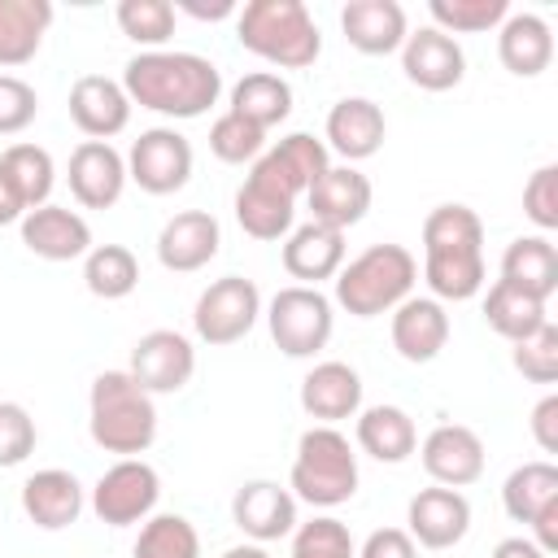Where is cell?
I'll return each instance as SVG.
<instances>
[{
  "label": "cell",
  "instance_id": "cell-1",
  "mask_svg": "<svg viewBox=\"0 0 558 558\" xmlns=\"http://www.w3.org/2000/svg\"><path fill=\"white\" fill-rule=\"evenodd\" d=\"M122 92L131 96V105L153 109L161 118H201L218 105L222 96V74L209 57L201 52H140L126 61L122 70Z\"/></svg>",
  "mask_w": 558,
  "mask_h": 558
},
{
  "label": "cell",
  "instance_id": "cell-2",
  "mask_svg": "<svg viewBox=\"0 0 558 558\" xmlns=\"http://www.w3.org/2000/svg\"><path fill=\"white\" fill-rule=\"evenodd\" d=\"M87 432L105 453L140 458L157 440V401L131 371H100L87 392Z\"/></svg>",
  "mask_w": 558,
  "mask_h": 558
},
{
  "label": "cell",
  "instance_id": "cell-3",
  "mask_svg": "<svg viewBox=\"0 0 558 558\" xmlns=\"http://www.w3.org/2000/svg\"><path fill=\"white\" fill-rule=\"evenodd\" d=\"M235 39L275 70H305L323 52L318 22L301 0H248L235 13Z\"/></svg>",
  "mask_w": 558,
  "mask_h": 558
},
{
  "label": "cell",
  "instance_id": "cell-4",
  "mask_svg": "<svg viewBox=\"0 0 558 558\" xmlns=\"http://www.w3.org/2000/svg\"><path fill=\"white\" fill-rule=\"evenodd\" d=\"M418 279V262L405 244H371L357 257H349L336 275V305L353 318H379L392 314Z\"/></svg>",
  "mask_w": 558,
  "mask_h": 558
},
{
  "label": "cell",
  "instance_id": "cell-5",
  "mask_svg": "<svg viewBox=\"0 0 558 558\" xmlns=\"http://www.w3.org/2000/svg\"><path fill=\"white\" fill-rule=\"evenodd\" d=\"M288 493L318 510H336L357 493V453L340 427L314 423L310 432H301L288 471Z\"/></svg>",
  "mask_w": 558,
  "mask_h": 558
},
{
  "label": "cell",
  "instance_id": "cell-6",
  "mask_svg": "<svg viewBox=\"0 0 558 558\" xmlns=\"http://www.w3.org/2000/svg\"><path fill=\"white\" fill-rule=\"evenodd\" d=\"M266 327H270V340L279 344L283 357H314L318 349H327L331 327H336L331 296H323L318 288L288 283L270 296Z\"/></svg>",
  "mask_w": 558,
  "mask_h": 558
},
{
  "label": "cell",
  "instance_id": "cell-7",
  "mask_svg": "<svg viewBox=\"0 0 558 558\" xmlns=\"http://www.w3.org/2000/svg\"><path fill=\"white\" fill-rule=\"evenodd\" d=\"M262 318V292L253 279L244 275H222L214 279L201 296H196V310H192V327L205 344L222 349V344H235L244 340Z\"/></svg>",
  "mask_w": 558,
  "mask_h": 558
},
{
  "label": "cell",
  "instance_id": "cell-8",
  "mask_svg": "<svg viewBox=\"0 0 558 558\" xmlns=\"http://www.w3.org/2000/svg\"><path fill=\"white\" fill-rule=\"evenodd\" d=\"M157 497H161V475L144 458H118L92 484V514L109 527H131L157 510Z\"/></svg>",
  "mask_w": 558,
  "mask_h": 558
},
{
  "label": "cell",
  "instance_id": "cell-9",
  "mask_svg": "<svg viewBox=\"0 0 558 558\" xmlns=\"http://www.w3.org/2000/svg\"><path fill=\"white\" fill-rule=\"evenodd\" d=\"M126 179L148 196H174L192 179V144L174 126H148L126 153Z\"/></svg>",
  "mask_w": 558,
  "mask_h": 558
},
{
  "label": "cell",
  "instance_id": "cell-10",
  "mask_svg": "<svg viewBox=\"0 0 558 558\" xmlns=\"http://www.w3.org/2000/svg\"><path fill=\"white\" fill-rule=\"evenodd\" d=\"M131 379L148 392V397H161V392H179L187 388V379L196 375V349L183 331H170V327H157V331H144L131 349Z\"/></svg>",
  "mask_w": 558,
  "mask_h": 558
},
{
  "label": "cell",
  "instance_id": "cell-11",
  "mask_svg": "<svg viewBox=\"0 0 558 558\" xmlns=\"http://www.w3.org/2000/svg\"><path fill=\"white\" fill-rule=\"evenodd\" d=\"M405 532L418 549H453L471 532V501L462 488H418L405 506Z\"/></svg>",
  "mask_w": 558,
  "mask_h": 558
},
{
  "label": "cell",
  "instance_id": "cell-12",
  "mask_svg": "<svg viewBox=\"0 0 558 558\" xmlns=\"http://www.w3.org/2000/svg\"><path fill=\"white\" fill-rule=\"evenodd\" d=\"M231 519L253 545H270L296 532V497L275 480H248L231 497Z\"/></svg>",
  "mask_w": 558,
  "mask_h": 558
},
{
  "label": "cell",
  "instance_id": "cell-13",
  "mask_svg": "<svg viewBox=\"0 0 558 558\" xmlns=\"http://www.w3.org/2000/svg\"><path fill=\"white\" fill-rule=\"evenodd\" d=\"M423 471L432 475V484L440 488H466L484 475V440L480 432L462 427V423H440L423 436Z\"/></svg>",
  "mask_w": 558,
  "mask_h": 558
},
{
  "label": "cell",
  "instance_id": "cell-14",
  "mask_svg": "<svg viewBox=\"0 0 558 558\" xmlns=\"http://www.w3.org/2000/svg\"><path fill=\"white\" fill-rule=\"evenodd\" d=\"M70 196L83 209H109L126 192V157L105 140H83L70 153Z\"/></svg>",
  "mask_w": 558,
  "mask_h": 558
},
{
  "label": "cell",
  "instance_id": "cell-15",
  "mask_svg": "<svg viewBox=\"0 0 558 558\" xmlns=\"http://www.w3.org/2000/svg\"><path fill=\"white\" fill-rule=\"evenodd\" d=\"M384 135H388V118L375 100L366 96H344L331 105L327 113V131H323V144L327 153H336L344 166L353 161H366L384 148Z\"/></svg>",
  "mask_w": 558,
  "mask_h": 558
},
{
  "label": "cell",
  "instance_id": "cell-16",
  "mask_svg": "<svg viewBox=\"0 0 558 558\" xmlns=\"http://www.w3.org/2000/svg\"><path fill=\"white\" fill-rule=\"evenodd\" d=\"M257 174H266L275 187H283L288 196H305L327 170H331V153L318 135L310 131H292L283 135L275 148H266L257 161H253Z\"/></svg>",
  "mask_w": 558,
  "mask_h": 558
},
{
  "label": "cell",
  "instance_id": "cell-17",
  "mask_svg": "<svg viewBox=\"0 0 558 558\" xmlns=\"http://www.w3.org/2000/svg\"><path fill=\"white\" fill-rule=\"evenodd\" d=\"M401 70L414 87L423 92H449L462 83L466 74V57H462V44L436 26H423L414 35H405L401 44Z\"/></svg>",
  "mask_w": 558,
  "mask_h": 558
},
{
  "label": "cell",
  "instance_id": "cell-18",
  "mask_svg": "<svg viewBox=\"0 0 558 558\" xmlns=\"http://www.w3.org/2000/svg\"><path fill=\"white\" fill-rule=\"evenodd\" d=\"M218 244H222L218 218L205 209H183L166 218V227L157 231V262L174 275H192L218 257Z\"/></svg>",
  "mask_w": 558,
  "mask_h": 558
},
{
  "label": "cell",
  "instance_id": "cell-19",
  "mask_svg": "<svg viewBox=\"0 0 558 558\" xmlns=\"http://www.w3.org/2000/svg\"><path fill=\"white\" fill-rule=\"evenodd\" d=\"M70 118L74 126L87 135V140H113L126 131L131 122V96L122 92L118 78H105V74H83L74 78L70 87Z\"/></svg>",
  "mask_w": 558,
  "mask_h": 558
},
{
  "label": "cell",
  "instance_id": "cell-20",
  "mask_svg": "<svg viewBox=\"0 0 558 558\" xmlns=\"http://www.w3.org/2000/svg\"><path fill=\"white\" fill-rule=\"evenodd\" d=\"M22 244L44 262H74V257L92 253V227L83 214L48 201V205L22 214Z\"/></svg>",
  "mask_w": 558,
  "mask_h": 558
},
{
  "label": "cell",
  "instance_id": "cell-21",
  "mask_svg": "<svg viewBox=\"0 0 558 558\" xmlns=\"http://www.w3.org/2000/svg\"><path fill=\"white\" fill-rule=\"evenodd\" d=\"M340 266H344V231L310 218L283 235V270L301 288H318L323 279H336Z\"/></svg>",
  "mask_w": 558,
  "mask_h": 558
},
{
  "label": "cell",
  "instance_id": "cell-22",
  "mask_svg": "<svg viewBox=\"0 0 558 558\" xmlns=\"http://www.w3.org/2000/svg\"><path fill=\"white\" fill-rule=\"evenodd\" d=\"M301 410L323 427H336L340 418H357V410H362V375L349 362L310 366L305 379H301Z\"/></svg>",
  "mask_w": 558,
  "mask_h": 558
},
{
  "label": "cell",
  "instance_id": "cell-23",
  "mask_svg": "<svg viewBox=\"0 0 558 558\" xmlns=\"http://www.w3.org/2000/svg\"><path fill=\"white\" fill-rule=\"evenodd\" d=\"M371 179L357 170V166H331L310 192H305V201H310V218L314 222H323V227H336V231H349V227H357L362 218H366V209H371Z\"/></svg>",
  "mask_w": 558,
  "mask_h": 558
},
{
  "label": "cell",
  "instance_id": "cell-24",
  "mask_svg": "<svg viewBox=\"0 0 558 558\" xmlns=\"http://www.w3.org/2000/svg\"><path fill=\"white\" fill-rule=\"evenodd\" d=\"M449 344V314L436 296H405L392 310V349L423 366L432 357H440V349Z\"/></svg>",
  "mask_w": 558,
  "mask_h": 558
},
{
  "label": "cell",
  "instance_id": "cell-25",
  "mask_svg": "<svg viewBox=\"0 0 558 558\" xmlns=\"http://www.w3.org/2000/svg\"><path fill=\"white\" fill-rule=\"evenodd\" d=\"M340 31L344 39L366 52V57H388L401 52L410 26H405V9L397 0H349L340 9Z\"/></svg>",
  "mask_w": 558,
  "mask_h": 558
},
{
  "label": "cell",
  "instance_id": "cell-26",
  "mask_svg": "<svg viewBox=\"0 0 558 558\" xmlns=\"http://www.w3.org/2000/svg\"><path fill=\"white\" fill-rule=\"evenodd\" d=\"M296 218V196H288L283 187H275L266 174H257L248 166L240 192H235V222L244 235L253 240H283L292 231Z\"/></svg>",
  "mask_w": 558,
  "mask_h": 558
},
{
  "label": "cell",
  "instance_id": "cell-27",
  "mask_svg": "<svg viewBox=\"0 0 558 558\" xmlns=\"http://www.w3.org/2000/svg\"><path fill=\"white\" fill-rule=\"evenodd\" d=\"M22 510L35 527L61 532V527L78 523V514H83V484L74 480V471H61V466L35 471L22 484Z\"/></svg>",
  "mask_w": 558,
  "mask_h": 558
},
{
  "label": "cell",
  "instance_id": "cell-28",
  "mask_svg": "<svg viewBox=\"0 0 558 558\" xmlns=\"http://www.w3.org/2000/svg\"><path fill=\"white\" fill-rule=\"evenodd\" d=\"M497 57L514 78H536L554 61V31L536 13H506L497 26Z\"/></svg>",
  "mask_w": 558,
  "mask_h": 558
},
{
  "label": "cell",
  "instance_id": "cell-29",
  "mask_svg": "<svg viewBox=\"0 0 558 558\" xmlns=\"http://www.w3.org/2000/svg\"><path fill=\"white\" fill-rule=\"evenodd\" d=\"M357 449L375 462H405L418 449V427L401 405H366L357 410Z\"/></svg>",
  "mask_w": 558,
  "mask_h": 558
},
{
  "label": "cell",
  "instance_id": "cell-30",
  "mask_svg": "<svg viewBox=\"0 0 558 558\" xmlns=\"http://www.w3.org/2000/svg\"><path fill=\"white\" fill-rule=\"evenodd\" d=\"M501 283H514L519 292L549 301L558 288V248L549 235H519L501 253Z\"/></svg>",
  "mask_w": 558,
  "mask_h": 558
},
{
  "label": "cell",
  "instance_id": "cell-31",
  "mask_svg": "<svg viewBox=\"0 0 558 558\" xmlns=\"http://www.w3.org/2000/svg\"><path fill=\"white\" fill-rule=\"evenodd\" d=\"M48 26H52L48 0H0V65L13 70L35 61Z\"/></svg>",
  "mask_w": 558,
  "mask_h": 558
},
{
  "label": "cell",
  "instance_id": "cell-32",
  "mask_svg": "<svg viewBox=\"0 0 558 558\" xmlns=\"http://www.w3.org/2000/svg\"><path fill=\"white\" fill-rule=\"evenodd\" d=\"M231 113L244 118V122H253V126H262V131L279 126L292 113V87H288V78L275 74V70L244 74L231 87Z\"/></svg>",
  "mask_w": 558,
  "mask_h": 558
},
{
  "label": "cell",
  "instance_id": "cell-33",
  "mask_svg": "<svg viewBox=\"0 0 558 558\" xmlns=\"http://www.w3.org/2000/svg\"><path fill=\"white\" fill-rule=\"evenodd\" d=\"M432 253H484V222L471 205H436L423 218V257Z\"/></svg>",
  "mask_w": 558,
  "mask_h": 558
},
{
  "label": "cell",
  "instance_id": "cell-34",
  "mask_svg": "<svg viewBox=\"0 0 558 558\" xmlns=\"http://www.w3.org/2000/svg\"><path fill=\"white\" fill-rule=\"evenodd\" d=\"M549 501H558V466L545 458L514 466L501 484V506L514 523H532Z\"/></svg>",
  "mask_w": 558,
  "mask_h": 558
},
{
  "label": "cell",
  "instance_id": "cell-35",
  "mask_svg": "<svg viewBox=\"0 0 558 558\" xmlns=\"http://www.w3.org/2000/svg\"><path fill=\"white\" fill-rule=\"evenodd\" d=\"M484 323L501 336V340H523V336H532L536 327H545L549 323V314H545V301H536V296H527V292H519L514 283H493L488 288V296H484Z\"/></svg>",
  "mask_w": 558,
  "mask_h": 558
},
{
  "label": "cell",
  "instance_id": "cell-36",
  "mask_svg": "<svg viewBox=\"0 0 558 558\" xmlns=\"http://www.w3.org/2000/svg\"><path fill=\"white\" fill-rule=\"evenodd\" d=\"M0 170L9 174V183L22 196L26 214L39 209V205H48L52 183H57V166H52V153L48 148H39V144H9L0 153Z\"/></svg>",
  "mask_w": 558,
  "mask_h": 558
},
{
  "label": "cell",
  "instance_id": "cell-37",
  "mask_svg": "<svg viewBox=\"0 0 558 558\" xmlns=\"http://www.w3.org/2000/svg\"><path fill=\"white\" fill-rule=\"evenodd\" d=\"M83 283L100 301H122L140 283V262L126 244H92V253L83 257Z\"/></svg>",
  "mask_w": 558,
  "mask_h": 558
},
{
  "label": "cell",
  "instance_id": "cell-38",
  "mask_svg": "<svg viewBox=\"0 0 558 558\" xmlns=\"http://www.w3.org/2000/svg\"><path fill=\"white\" fill-rule=\"evenodd\" d=\"M423 279L440 305L471 301L484 288V253H432L423 257Z\"/></svg>",
  "mask_w": 558,
  "mask_h": 558
},
{
  "label": "cell",
  "instance_id": "cell-39",
  "mask_svg": "<svg viewBox=\"0 0 558 558\" xmlns=\"http://www.w3.org/2000/svg\"><path fill=\"white\" fill-rule=\"evenodd\" d=\"M131 558H201V532L183 514H148L140 523Z\"/></svg>",
  "mask_w": 558,
  "mask_h": 558
},
{
  "label": "cell",
  "instance_id": "cell-40",
  "mask_svg": "<svg viewBox=\"0 0 558 558\" xmlns=\"http://www.w3.org/2000/svg\"><path fill=\"white\" fill-rule=\"evenodd\" d=\"M427 13L445 35H484L506 22L510 0H432Z\"/></svg>",
  "mask_w": 558,
  "mask_h": 558
},
{
  "label": "cell",
  "instance_id": "cell-41",
  "mask_svg": "<svg viewBox=\"0 0 558 558\" xmlns=\"http://www.w3.org/2000/svg\"><path fill=\"white\" fill-rule=\"evenodd\" d=\"M118 26L131 44H140L144 52H157L174 35V4L170 0H122Z\"/></svg>",
  "mask_w": 558,
  "mask_h": 558
},
{
  "label": "cell",
  "instance_id": "cell-42",
  "mask_svg": "<svg viewBox=\"0 0 558 558\" xmlns=\"http://www.w3.org/2000/svg\"><path fill=\"white\" fill-rule=\"evenodd\" d=\"M209 153H214L218 161H227V166L257 161V157L266 153V131L253 126V122H244V118H235V113L227 109V113H218L214 126H209Z\"/></svg>",
  "mask_w": 558,
  "mask_h": 558
},
{
  "label": "cell",
  "instance_id": "cell-43",
  "mask_svg": "<svg viewBox=\"0 0 558 558\" xmlns=\"http://www.w3.org/2000/svg\"><path fill=\"white\" fill-rule=\"evenodd\" d=\"M288 558H357V545L349 536V523H340L336 514H318L310 523H296Z\"/></svg>",
  "mask_w": 558,
  "mask_h": 558
},
{
  "label": "cell",
  "instance_id": "cell-44",
  "mask_svg": "<svg viewBox=\"0 0 558 558\" xmlns=\"http://www.w3.org/2000/svg\"><path fill=\"white\" fill-rule=\"evenodd\" d=\"M510 362H514V371H519L523 379H532V384H554V379H558V327L545 323V327H536L532 336L514 340V344H510Z\"/></svg>",
  "mask_w": 558,
  "mask_h": 558
},
{
  "label": "cell",
  "instance_id": "cell-45",
  "mask_svg": "<svg viewBox=\"0 0 558 558\" xmlns=\"http://www.w3.org/2000/svg\"><path fill=\"white\" fill-rule=\"evenodd\" d=\"M35 418L17 401H0V466H22L35 453Z\"/></svg>",
  "mask_w": 558,
  "mask_h": 558
},
{
  "label": "cell",
  "instance_id": "cell-46",
  "mask_svg": "<svg viewBox=\"0 0 558 558\" xmlns=\"http://www.w3.org/2000/svg\"><path fill=\"white\" fill-rule=\"evenodd\" d=\"M39 113V96L26 78L17 74H0V135H17L35 122Z\"/></svg>",
  "mask_w": 558,
  "mask_h": 558
},
{
  "label": "cell",
  "instance_id": "cell-47",
  "mask_svg": "<svg viewBox=\"0 0 558 558\" xmlns=\"http://www.w3.org/2000/svg\"><path fill=\"white\" fill-rule=\"evenodd\" d=\"M523 214H527L541 231H554V227H558V166H541V170L523 183Z\"/></svg>",
  "mask_w": 558,
  "mask_h": 558
},
{
  "label": "cell",
  "instance_id": "cell-48",
  "mask_svg": "<svg viewBox=\"0 0 558 558\" xmlns=\"http://www.w3.org/2000/svg\"><path fill=\"white\" fill-rule=\"evenodd\" d=\"M357 558H418V545L410 541L405 527H375L357 545Z\"/></svg>",
  "mask_w": 558,
  "mask_h": 558
},
{
  "label": "cell",
  "instance_id": "cell-49",
  "mask_svg": "<svg viewBox=\"0 0 558 558\" xmlns=\"http://www.w3.org/2000/svg\"><path fill=\"white\" fill-rule=\"evenodd\" d=\"M532 440L541 445V453H558V392H545L532 405Z\"/></svg>",
  "mask_w": 558,
  "mask_h": 558
},
{
  "label": "cell",
  "instance_id": "cell-50",
  "mask_svg": "<svg viewBox=\"0 0 558 558\" xmlns=\"http://www.w3.org/2000/svg\"><path fill=\"white\" fill-rule=\"evenodd\" d=\"M527 527L536 532L532 541H536L545 554H554V549H558V501H549V506H545V510H541V514H536Z\"/></svg>",
  "mask_w": 558,
  "mask_h": 558
},
{
  "label": "cell",
  "instance_id": "cell-51",
  "mask_svg": "<svg viewBox=\"0 0 558 558\" xmlns=\"http://www.w3.org/2000/svg\"><path fill=\"white\" fill-rule=\"evenodd\" d=\"M192 13V17H201V22H222V17H231V13H240L235 9V0H214V4H205V0H179L174 4V13Z\"/></svg>",
  "mask_w": 558,
  "mask_h": 558
},
{
  "label": "cell",
  "instance_id": "cell-52",
  "mask_svg": "<svg viewBox=\"0 0 558 558\" xmlns=\"http://www.w3.org/2000/svg\"><path fill=\"white\" fill-rule=\"evenodd\" d=\"M493 558H549V554L532 536H506V541H497Z\"/></svg>",
  "mask_w": 558,
  "mask_h": 558
},
{
  "label": "cell",
  "instance_id": "cell-53",
  "mask_svg": "<svg viewBox=\"0 0 558 558\" xmlns=\"http://www.w3.org/2000/svg\"><path fill=\"white\" fill-rule=\"evenodd\" d=\"M22 214H26V205H22V196L13 192V183H9V174L0 170V227H9V222H22Z\"/></svg>",
  "mask_w": 558,
  "mask_h": 558
},
{
  "label": "cell",
  "instance_id": "cell-54",
  "mask_svg": "<svg viewBox=\"0 0 558 558\" xmlns=\"http://www.w3.org/2000/svg\"><path fill=\"white\" fill-rule=\"evenodd\" d=\"M222 558H270V549H266V545H253V541H244V545H231Z\"/></svg>",
  "mask_w": 558,
  "mask_h": 558
}]
</instances>
